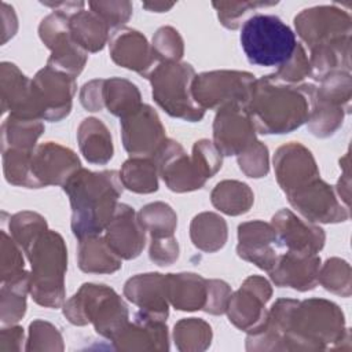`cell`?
Returning <instances> with one entry per match:
<instances>
[{"mask_svg": "<svg viewBox=\"0 0 352 352\" xmlns=\"http://www.w3.org/2000/svg\"><path fill=\"white\" fill-rule=\"evenodd\" d=\"M63 188L70 195L72 228L78 238L96 235L113 219L121 191L116 170L92 173L80 169L66 180Z\"/></svg>", "mask_w": 352, "mask_h": 352, "instance_id": "1", "label": "cell"}, {"mask_svg": "<svg viewBox=\"0 0 352 352\" xmlns=\"http://www.w3.org/2000/svg\"><path fill=\"white\" fill-rule=\"evenodd\" d=\"M241 45L252 65L283 66L298 44L294 32L276 15L254 14L241 29Z\"/></svg>", "mask_w": 352, "mask_h": 352, "instance_id": "2", "label": "cell"}, {"mask_svg": "<svg viewBox=\"0 0 352 352\" xmlns=\"http://www.w3.org/2000/svg\"><path fill=\"white\" fill-rule=\"evenodd\" d=\"M153 82V96L170 116L191 121L201 120L204 109L192 99L194 70L186 63L161 65L148 74Z\"/></svg>", "mask_w": 352, "mask_h": 352, "instance_id": "3", "label": "cell"}, {"mask_svg": "<svg viewBox=\"0 0 352 352\" xmlns=\"http://www.w3.org/2000/svg\"><path fill=\"white\" fill-rule=\"evenodd\" d=\"M298 314L305 320H298V330L287 333L293 341L315 344V349H324L326 344L342 341L345 324L338 307L324 300H309L298 304Z\"/></svg>", "mask_w": 352, "mask_h": 352, "instance_id": "4", "label": "cell"}, {"mask_svg": "<svg viewBox=\"0 0 352 352\" xmlns=\"http://www.w3.org/2000/svg\"><path fill=\"white\" fill-rule=\"evenodd\" d=\"M107 245L124 258H133L143 249L144 232L136 223L135 213L129 206L120 205L117 214L114 213V219L110 220Z\"/></svg>", "mask_w": 352, "mask_h": 352, "instance_id": "5", "label": "cell"}, {"mask_svg": "<svg viewBox=\"0 0 352 352\" xmlns=\"http://www.w3.org/2000/svg\"><path fill=\"white\" fill-rule=\"evenodd\" d=\"M274 224L279 228V241L289 248V252L316 254V252L323 246V231L318 227H311L302 223L287 210H282L274 216Z\"/></svg>", "mask_w": 352, "mask_h": 352, "instance_id": "6", "label": "cell"}, {"mask_svg": "<svg viewBox=\"0 0 352 352\" xmlns=\"http://www.w3.org/2000/svg\"><path fill=\"white\" fill-rule=\"evenodd\" d=\"M322 283L327 290H331L338 294H345L344 289L349 294V285H351V278H349V265L344 260L338 258H331L327 260L323 272H322Z\"/></svg>", "mask_w": 352, "mask_h": 352, "instance_id": "7", "label": "cell"}, {"mask_svg": "<svg viewBox=\"0 0 352 352\" xmlns=\"http://www.w3.org/2000/svg\"><path fill=\"white\" fill-rule=\"evenodd\" d=\"M175 338L179 342V346L182 345L180 349H201L199 344L197 340L201 342H209L210 344V327L202 322L198 320L195 331H191V320H184L175 327Z\"/></svg>", "mask_w": 352, "mask_h": 352, "instance_id": "8", "label": "cell"}]
</instances>
